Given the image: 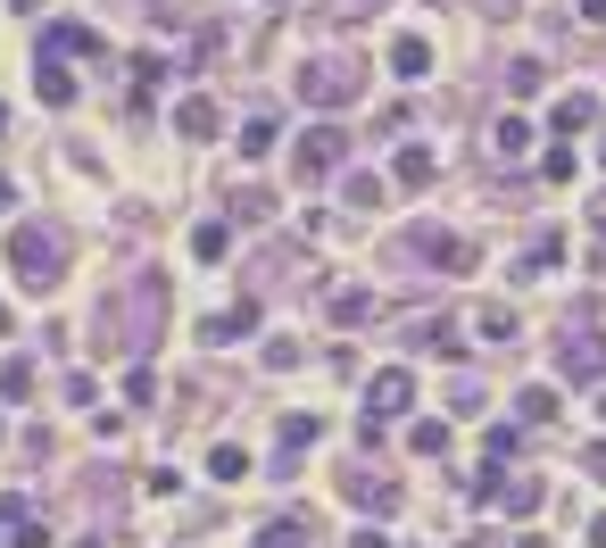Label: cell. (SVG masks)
Returning a JSON list of instances; mask_svg holds the SVG:
<instances>
[{"label": "cell", "mask_w": 606, "mask_h": 548, "mask_svg": "<svg viewBox=\"0 0 606 548\" xmlns=\"http://www.w3.org/2000/svg\"><path fill=\"white\" fill-rule=\"evenodd\" d=\"M0 333H9V307H0Z\"/></svg>", "instance_id": "f35d334b"}, {"label": "cell", "mask_w": 606, "mask_h": 548, "mask_svg": "<svg viewBox=\"0 0 606 548\" xmlns=\"http://www.w3.org/2000/svg\"><path fill=\"white\" fill-rule=\"evenodd\" d=\"M598 424H606V391H598Z\"/></svg>", "instance_id": "74e56055"}, {"label": "cell", "mask_w": 606, "mask_h": 548, "mask_svg": "<svg viewBox=\"0 0 606 548\" xmlns=\"http://www.w3.org/2000/svg\"><path fill=\"white\" fill-rule=\"evenodd\" d=\"M540 83H549V67H540V58H515V67H507V92H515V100H531Z\"/></svg>", "instance_id": "ffe728a7"}, {"label": "cell", "mask_w": 606, "mask_h": 548, "mask_svg": "<svg viewBox=\"0 0 606 548\" xmlns=\"http://www.w3.org/2000/svg\"><path fill=\"white\" fill-rule=\"evenodd\" d=\"M482 449H491V466H507V457H515V424H491V440H482Z\"/></svg>", "instance_id": "f1b7e54d"}, {"label": "cell", "mask_w": 606, "mask_h": 548, "mask_svg": "<svg viewBox=\"0 0 606 548\" xmlns=\"http://www.w3.org/2000/svg\"><path fill=\"white\" fill-rule=\"evenodd\" d=\"M399 183H407V191H424V183H433V175H440V158H433V142H407V150H399Z\"/></svg>", "instance_id": "9c48e42d"}, {"label": "cell", "mask_w": 606, "mask_h": 548, "mask_svg": "<svg viewBox=\"0 0 606 548\" xmlns=\"http://www.w3.org/2000/svg\"><path fill=\"white\" fill-rule=\"evenodd\" d=\"M573 18H582V25H606V0H573Z\"/></svg>", "instance_id": "1f68e13d"}, {"label": "cell", "mask_w": 606, "mask_h": 548, "mask_svg": "<svg viewBox=\"0 0 606 548\" xmlns=\"http://www.w3.org/2000/svg\"><path fill=\"white\" fill-rule=\"evenodd\" d=\"M34 92L50 100V109H67V100H76V76H67L58 58H42V67H34Z\"/></svg>", "instance_id": "4fadbf2b"}, {"label": "cell", "mask_w": 606, "mask_h": 548, "mask_svg": "<svg viewBox=\"0 0 606 548\" xmlns=\"http://www.w3.org/2000/svg\"><path fill=\"white\" fill-rule=\"evenodd\" d=\"M9 200H18V183H9V175H0V209H9Z\"/></svg>", "instance_id": "836d02e7"}, {"label": "cell", "mask_w": 606, "mask_h": 548, "mask_svg": "<svg viewBox=\"0 0 606 548\" xmlns=\"http://www.w3.org/2000/svg\"><path fill=\"white\" fill-rule=\"evenodd\" d=\"M225 249H233V225H216V216H209L200 233H191V258H200V266H216Z\"/></svg>", "instance_id": "9a60e30c"}, {"label": "cell", "mask_w": 606, "mask_h": 548, "mask_svg": "<svg viewBox=\"0 0 606 548\" xmlns=\"http://www.w3.org/2000/svg\"><path fill=\"white\" fill-rule=\"evenodd\" d=\"M349 548H391V532H366L358 524V532H349Z\"/></svg>", "instance_id": "d6a6232c"}, {"label": "cell", "mask_w": 606, "mask_h": 548, "mask_svg": "<svg viewBox=\"0 0 606 548\" xmlns=\"http://www.w3.org/2000/svg\"><path fill=\"white\" fill-rule=\"evenodd\" d=\"M67 51H100L92 25H42V58H67Z\"/></svg>", "instance_id": "30bf717a"}, {"label": "cell", "mask_w": 606, "mask_h": 548, "mask_svg": "<svg viewBox=\"0 0 606 548\" xmlns=\"http://www.w3.org/2000/svg\"><path fill=\"white\" fill-rule=\"evenodd\" d=\"M0 125H9V109H0Z\"/></svg>", "instance_id": "60d3db41"}, {"label": "cell", "mask_w": 606, "mask_h": 548, "mask_svg": "<svg viewBox=\"0 0 606 548\" xmlns=\"http://www.w3.org/2000/svg\"><path fill=\"white\" fill-rule=\"evenodd\" d=\"M341 158H349V133L341 125H307L300 133V183H307V175H333Z\"/></svg>", "instance_id": "3957f363"}, {"label": "cell", "mask_w": 606, "mask_h": 548, "mask_svg": "<svg viewBox=\"0 0 606 548\" xmlns=\"http://www.w3.org/2000/svg\"><path fill=\"white\" fill-rule=\"evenodd\" d=\"M175 133H183V142H209L216 133V100H175Z\"/></svg>", "instance_id": "8fae6325"}, {"label": "cell", "mask_w": 606, "mask_h": 548, "mask_svg": "<svg viewBox=\"0 0 606 548\" xmlns=\"http://www.w3.org/2000/svg\"><path fill=\"white\" fill-rule=\"evenodd\" d=\"M598 167H606V133H598Z\"/></svg>", "instance_id": "d590c367"}, {"label": "cell", "mask_w": 606, "mask_h": 548, "mask_svg": "<svg viewBox=\"0 0 606 548\" xmlns=\"http://www.w3.org/2000/svg\"><path fill=\"white\" fill-rule=\"evenodd\" d=\"M540 175H549V183H573V175H582V158H573V150H549V158H540Z\"/></svg>", "instance_id": "d4e9b609"}, {"label": "cell", "mask_w": 606, "mask_h": 548, "mask_svg": "<svg viewBox=\"0 0 606 548\" xmlns=\"http://www.w3.org/2000/svg\"><path fill=\"white\" fill-rule=\"evenodd\" d=\"M209 473H216V482H249V449H242V440H216V449H209Z\"/></svg>", "instance_id": "5bb4252c"}, {"label": "cell", "mask_w": 606, "mask_h": 548, "mask_svg": "<svg viewBox=\"0 0 606 548\" xmlns=\"http://www.w3.org/2000/svg\"><path fill=\"white\" fill-rule=\"evenodd\" d=\"M391 76L399 83H433V42L424 34H391Z\"/></svg>", "instance_id": "52a82bcc"}, {"label": "cell", "mask_w": 606, "mask_h": 548, "mask_svg": "<svg viewBox=\"0 0 606 548\" xmlns=\"http://www.w3.org/2000/svg\"><path fill=\"white\" fill-rule=\"evenodd\" d=\"M549 125H557V133H582V125H598V100H590V92H565V100L549 109Z\"/></svg>", "instance_id": "7c38bea8"}, {"label": "cell", "mask_w": 606, "mask_h": 548, "mask_svg": "<svg viewBox=\"0 0 606 548\" xmlns=\"http://www.w3.org/2000/svg\"><path fill=\"white\" fill-rule=\"evenodd\" d=\"M557 374H565V382H598V374H606V340H598V333L557 340Z\"/></svg>", "instance_id": "5b68a950"}, {"label": "cell", "mask_w": 606, "mask_h": 548, "mask_svg": "<svg viewBox=\"0 0 606 548\" xmlns=\"http://www.w3.org/2000/svg\"><path fill=\"white\" fill-rule=\"evenodd\" d=\"M249 548H307V540H300V532H291V524H274V532H258V540H249Z\"/></svg>", "instance_id": "f546056e"}, {"label": "cell", "mask_w": 606, "mask_h": 548, "mask_svg": "<svg viewBox=\"0 0 606 548\" xmlns=\"http://www.w3.org/2000/svg\"><path fill=\"white\" fill-rule=\"evenodd\" d=\"M9 266H18L25 291H50L58 266H67V233H58V225H18V233H9Z\"/></svg>", "instance_id": "6da1fadb"}, {"label": "cell", "mask_w": 606, "mask_h": 548, "mask_svg": "<svg viewBox=\"0 0 606 548\" xmlns=\"http://www.w3.org/2000/svg\"><path fill=\"white\" fill-rule=\"evenodd\" d=\"M249 333H258V300H233L225 316L200 324V340H209V349H233V340H249Z\"/></svg>", "instance_id": "8992f818"}, {"label": "cell", "mask_w": 606, "mask_h": 548, "mask_svg": "<svg viewBox=\"0 0 606 548\" xmlns=\"http://www.w3.org/2000/svg\"><path fill=\"white\" fill-rule=\"evenodd\" d=\"M582 466H590V482H606V440H590V449H582Z\"/></svg>", "instance_id": "4dcf8cb0"}, {"label": "cell", "mask_w": 606, "mask_h": 548, "mask_svg": "<svg viewBox=\"0 0 606 548\" xmlns=\"http://www.w3.org/2000/svg\"><path fill=\"white\" fill-rule=\"evenodd\" d=\"M598 233H606V191H598Z\"/></svg>", "instance_id": "e575fe53"}, {"label": "cell", "mask_w": 606, "mask_h": 548, "mask_svg": "<svg viewBox=\"0 0 606 548\" xmlns=\"http://www.w3.org/2000/svg\"><path fill=\"white\" fill-rule=\"evenodd\" d=\"M491 150H498V158H524V150H531V125H524V116H498Z\"/></svg>", "instance_id": "ac0fdd59"}, {"label": "cell", "mask_w": 606, "mask_h": 548, "mask_svg": "<svg viewBox=\"0 0 606 548\" xmlns=\"http://www.w3.org/2000/svg\"><path fill=\"white\" fill-rule=\"evenodd\" d=\"M9 532H18L9 548H50V524H42V515H25V524H9Z\"/></svg>", "instance_id": "4316f807"}, {"label": "cell", "mask_w": 606, "mask_h": 548, "mask_svg": "<svg viewBox=\"0 0 606 548\" xmlns=\"http://www.w3.org/2000/svg\"><path fill=\"white\" fill-rule=\"evenodd\" d=\"M316 440H324V416H283V457L316 449Z\"/></svg>", "instance_id": "e0dca14e"}, {"label": "cell", "mask_w": 606, "mask_h": 548, "mask_svg": "<svg viewBox=\"0 0 606 548\" xmlns=\"http://www.w3.org/2000/svg\"><path fill=\"white\" fill-rule=\"evenodd\" d=\"M374 316V291H333V324H366Z\"/></svg>", "instance_id": "7402d4cb"}, {"label": "cell", "mask_w": 606, "mask_h": 548, "mask_svg": "<svg viewBox=\"0 0 606 548\" xmlns=\"http://www.w3.org/2000/svg\"><path fill=\"white\" fill-rule=\"evenodd\" d=\"M233 150H242V158H266V150H274V116H249V125H242V142H233Z\"/></svg>", "instance_id": "44dd1931"}, {"label": "cell", "mask_w": 606, "mask_h": 548, "mask_svg": "<svg viewBox=\"0 0 606 548\" xmlns=\"http://www.w3.org/2000/svg\"><path fill=\"white\" fill-rule=\"evenodd\" d=\"M474 324H482V340H515V316H507V307H482Z\"/></svg>", "instance_id": "484cf974"}, {"label": "cell", "mask_w": 606, "mask_h": 548, "mask_svg": "<svg viewBox=\"0 0 606 548\" xmlns=\"http://www.w3.org/2000/svg\"><path fill=\"white\" fill-rule=\"evenodd\" d=\"M407 449H416V457H449V424H440V416L407 424Z\"/></svg>", "instance_id": "2e32d148"}, {"label": "cell", "mask_w": 606, "mask_h": 548, "mask_svg": "<svg viewBox=\"0 0 606 548\" xmlns=\"http://www.w3.org/2000/svg\"><path fill=\"white\" fill-rule=\"evenodd\" d=\"M76 548H109V540H76Z\"/></svg>", "instance_id": "8d00e7d4"}, {"label": "cell", "mask_w": 606, "mask_h": 548, "mask_svg": "<svg viewBox=\"0 0 606 548\" xmlns=\"http://www.w3.org/2000/svg\"><path fill=\"white\" fill-rule=\"evenodd\" d=\"M557 258H565V242H557V233H549V242H540V249H531V258H524V275H549Z\"/></svg>", "instance_id": "83f0119b"}, {"label": "cell", "mask_w": 606, "mask_h": 548, "mask_svg": "<svg viewBox=\"0 0 606 548\" xmlns=\"http://www.w3.org/2000/svg\"><path fill=\"white\" fill-rule=\"evenodd\" d=\"M416 407V374L407 366H382L374 382H366V424H391V416H407Z\"/></svg>", "instance_id": "7a4b0ae2"}, {"label": "cell", "mask_w": 606, "mask_h": 548, "mask_svg": "<svg viewBox=\"0 0 606 548\" xmlns=\"http://www.w3.org/2000/svg\"><path fill=\"white\" fill-rule=\"evenodd\" d=\"M465 548H491V540H465Z\"/></svg>", "instance_id": "ab89813d"}, {"label": "cell", "mask_w": 606, "mask_h": 548, "mask_svg": "<svg viewBox=\"0 0 606 548\" xmlns=\"http://www.w3.org/2000/svg\"><path fill=\"white\" fill-rule=\"evenodd\" d=\"M341 200H349V209H382V175H349Z\"/></svg>", "instance_id": "603a6c76"}, {"label": "cell", "mask_w": 606, "mask_h": 548, "mask_svg": "<svg viewBox=\"0 0 606 548\" xmlns=\"http://www.w3.org/2000/svg\"><path fill=\"white\" fill-rule=\"evenodd\" d=\"M300 100H316V109H349V100H358V76H349V67H300Z\"/></svg>", "instance_id": "277c9868"}, {"label": "cell", "mask_w": 606, "mask_h": 548, "mask_svg": "<svg viewBox=\"0 0 606 548\" xmlns=\"http://www.w3.org/2000/svg\"><path fill=\"white\" fill-rule=\"evenodd\" d=\"M25 391H34V358H9L0 366V399H25Z\"/></svg>", "instance_id": "cb8c5ba5"}, {"label": "cell", "mask_w": 606, "mask_h": 548, "mask_svg": "<svg viewBox=\"0 0 606 548\" xmlns=\"http://www.w3.org/2000/svg\"><path fill=\"white\" fill-rule=\"evenodd\" d=\"M540 499H549V491H540V473H507V482H491V507H507L515 524H524Z\"/></svg>", "instance_id": "ba28073f"}, {"label": "cell", "mask_w": 606, "mask_h": 548, "mask_svg": "<svg viewBox=\"0 0 606 548\" xmlns=\"http://www.w3.org/2000/svg\"><path fill=\"white\" fill-rule=\"evenodd\" d=\"M515 416H524V424H549L557 416V391H549V382H531V391L515 399Z\"/></svg>", "instance_id": "d6986e66"}]
</instances>
